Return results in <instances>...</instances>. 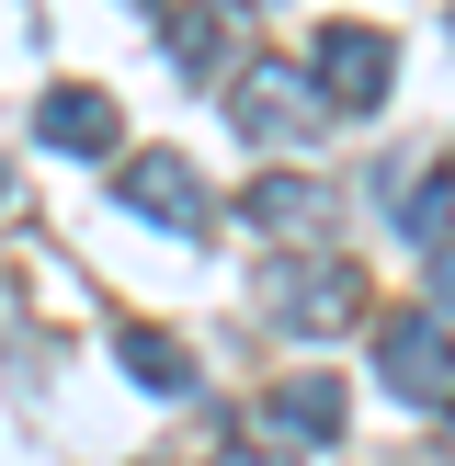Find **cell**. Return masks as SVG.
<instances>
[{
  "instance_id": "9c48e42d",
  "label": "cell",
  "mask_w": 455,
  "mask_h": 466,
  "mask_svg": "<svg viewBox=\"0 0 455 466\" xmlns=\"http://www.w3.org/2000/svg\"><path fill=\"white\" fill-rule=\"evenodd\" d=\"M239 217H250V228H273V239H296V250H308V239H330V194H318V182H296V171L250 182V194H239Z\"/></svg>"
},
{
  "instance_id": "52a82bcc",
  "label": "cell",
  "mask_w": 455,
  "mask_h": 466,
  "mask_svg": "<svg viewBox=\"0 0 455 466\" xmlns=\"http://www.w3.org/2000/svg\"><path fill=\"white\" fill-rule=\"evenodd\" d=\"M262 432L273 444H341V376H285L262 399Z\"/></svg>"
},
{
  "instance_id": "ba28073f",
  "label": "cell",
  "mask_w": 455,
  "mask_h": 466,
  "mask_svg": "<svg viewBox=\"0 0 455 466\" xmlns=\"http://www.w3.org/2000/svg\"><path fill=\"white\" fill-rule=\"evenodd\" d=\"M159 46H171L182 80H217V57L239 46V12L228 0H182V12H159Z\"/></svg>"
},
{
  "instance_id": "8992f818",
  "label": "cell",
  "mask_w": 455,
  "mask_h": 466,
  "mask_svg": "<svg viewBox=\"0 0 455 466\" xmlns=\"http://www.w3.org/2000/svg\"><path fill=\"white\" fill-rule=\"evenodd\" d=\"M35 137H46V148H68V159H114V137H126V126H114V103H103L91 80H57V91L35 103Z\"/></svg>"
},
{
  "instance_id": "277c9868",
  "label": "cell",
  "mask_w": 455,
  "mask_h": 466,
  "mask_svg": "<svg viewBox=\"0 0 455 466\" xmlns=\"http://www.w3.org/2000/svg\"><path fill=\"white\" fill-rule=\"evenodd\" d=\"M114 205L148 217L159 239H205V217H217V194H205V171H194L182 148H136L126 171H114Z\"/></svg>"
},
{
  "instance_id": "6da1fadb",
  "label": "cell",
  "mask_w": 455,
  "mask_h": 466,
  "mask_svg": "<svg viewBox=\"0 0 455 466\" xmlns=\"http://www.w3.org/2000/svg\"><path fill=\"white\" fill-rule=\"evenodd\" d=\"M228 126L250 148H318L330 137V103H318L308 57H239L228 68Z\"/></svg>"
},
{
  "instance_id": "7a4b0ae2",
  "label": "cell",
  "mask_w": 455,
  "mask_h": 466,
  "mask_svg": "<svg viewBox=\"0 0 455 466\" xmlns=\"http://www.w3.org/2000/svg\"><path fill=\"white\" fill-rule=\"evenodd\" d=\"M262 319H273V330H296V341H330V330H353V319H364V273H353V262H318V250H296V262H273Z\"/></svg>"
},
{
  "instance_id": "8fae6325",
  "label": "cell",
  "mask_w": 455,
  "mask_h": 466,
  "mask_svg": "<svg viewBox=\"0 0 455 466\" xmlns=\"http://www.w3.org/2000/svg\"><path fill=\"white\" fill-rule=\"evenodd\" d=\"M217 466H296V444H273V432H228Z\"/></svg>"
},
{
  "instance_id": "7c38bea8",
  "label": "cell",
  "mask_w": 455,
  "mask_h": 466,
  "mask_svg": "<svg viewBox=\"0 0 455 466\" xmlns=\"http://www.w3.org/2000/svg\"><path fill=\"white\" fill-rule=\"evenodd\" d=\"M432 296H444V308H455V239L432 250Z\"/></svg>"
},
{
  "instance_id": "3957f363",
  "label": "cell",
  "mask_w": 455,
  "mask_h": 466,
  "mask_svg": "<svg viewBox=\"0 0 455 466\" xmlns=\"http://www.w3.org/2000/svg\"><path fill=\"white\" fill-rule=\"evenodd\" d=\"M308 80H318V103H330V114H376L387 91H399V46H387L376 23H318Z\"/></svg>"
},
{
  "instance_id": "5b68a950",
  "label": "cell",
  "mask_w": 455,
  "mask_h": 466,
  "mask_svg": "<svg viewBox=\"0 0 455 466\" xmlns=\"http://www.w3.org/2000/svg\"><path fill=\"white\" fill-rule=\"evenodd\" d=\"M376 376L399 387L410 410H455V330L444 319H387L376 330Z\"/></svg>"
},
{
  "instance_id": "30bf717a",
  "label": "cell",
  "mask_w": 455,
  "mask_h": 466,
  "mask_svg": "<svg viewBox=\"0 0 455 466\" xmlns=\"http://www.w3.org/2000/svg\"><path fill=\"white\" fill-rule=\"evenodd\" d=\"M114 364H126V376L148 387V399H194V376H205V364L182 353L171 330H126V341H114Z\"/></svg>"
}]
</instances>
